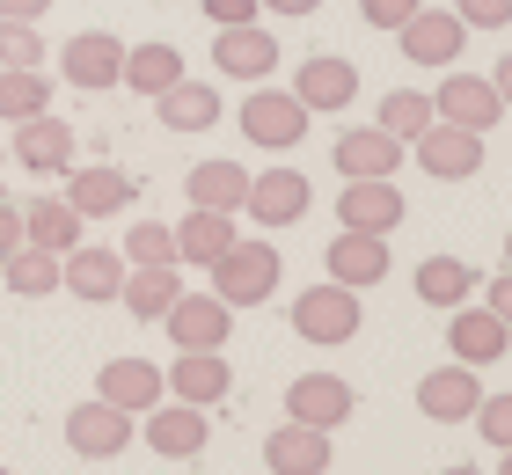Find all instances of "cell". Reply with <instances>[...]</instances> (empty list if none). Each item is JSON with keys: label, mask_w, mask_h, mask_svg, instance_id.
I'll use <instances>...</instances> for the list:
<instances>
[{"label": "cell", "mask_w": 512, "mask_h": 475, "mask_svg": "<svg viewBox=\"0 0 512 475\" xmlns=\"http://www.w3.org/2000/svg\"><path fill=\"white\" fill-rule=\"evenodd\" d=\"M395 44H403L410 66H454L461 44H469V22H461L454 8H417L403 30H395Z\"/></svg>", "instance_id": "obj_7"}, {"label": "cell", "mask_w": 512, "mask_h": 475, "mask_svg": "<svg viewBox=\"0 0 512 475\" xmlns=\"http://www.w3.org/2000/svg\"><path fill=\"white\" fill-rule=\"evenodd\" d=\"M15 249H22V205L0 198V256H15Z\"/></svg>", "instance_id": "obj_43"}, {"label": "cell", "mask_w": 512, "mask_h": 475, "mask_svg": "<svg viewBox=\"0 0 512 475\" xmlns=\"http://www.w3.org/2000/svg\"><path fill=\"white\" fill-rule=\"evenodd\" d=\"M125 264H176V227L132 220V234H125Z\"/></svg>", "instance_id": "obj_36"}, {"label": "cell", "mask_w": 512, "mask_h": 475, "mask_svg": "<svg viewBox=\"0 0 512 475\" xmlns=\"http://www.w3.org/2000/svg\"><path fill=\"white\" fill-rule=\"evenodd\" d=\"M483 307H491L498 322H512V264H505V271H498L491 285H483Z\"/></svg>", "instance_id": "obj_42"}, {"label": "cell", "mask_w": 512, "mask_h": 475, "mask_svg": "<svg viewBox=\"0 0 512 475\" xmlns=\"http://www.w3.org/2000/svg\"><path fill=\"white\" fill-rule=\"evenodd\" d=\"M205 271H213V293H220L227 307H264V300L278 293V271H286V264H278L271 242H242V234H235L227 256H213Z\"/></svg>", "instance_id": "obj_2"}, {"label": "cell", "mask_w": 512, "mask_h": 475, "mask_svg": "<svg viewBox=\"0 0 512 475\" xmlns=\"http://www.w3.org/2000/svg\"><path fill=\"white\" fill-rule=\"evenodd\" d=\"M161 329L176 337V351H220L227 337H235V307H227L220 293H176L169 315H161Z\"/></svg>", "instance_id": "obj_5"}, {"label": "cell", "mask_w": 512, "mask_h": 475, "mask_svg": "<svg viewBox=\"0 0 512 475\" xmlns=\"http://www.w3.org/2000/svg\"><path fill=\"white\" fill-rule=\"evenodd\" d=\"M476 293V271L461 264V256H425V264H417V300L425 307H461Z\"/></svg>", "instance_id": "obj_34"}, {"label": "cell", "mask_w": 512, "mask_h": 475, "mask_svg": "<svg viewBox=\"0 0 512 475\" xmlns=\"http://www.w3.org/2000/svg\"><path fill=\"white\" fill-rule=\"evenodd\" d=\"M417 8H425V0H359V15L374 22V30H403Z\"/></svg>", "instance_id": "obj_40"}, {"label": "cell", "mask_w": 512, "mask_h": 475, "mask_svg": "<svg viewBox=\"0 0 512 475\" xmlns=\"http://www.w3.org/2000/svg\"><path fill=\"white\" fill-rule=\"evenodd\" d=\"M213 30H235V22H256V0H198Z\"/></svg>", "instance_id": "obj_41"}, {"label": "cell", "mask_w": 512, "mask_h": 475, "mask_svg": "<svg viewBox=\"0 0 512 475\" xmlns=\"http://www.w3.org/2000/svg\"><path fill=\"white\" fill-rule=\"evenodd\" d=\"M132 410H118V402H81V410H66V446H74L81 461H118L132 446Z\"/></svg>", "instance_id": "obj_6"}, {"label": "cell", "mask_w": 512, "mask_h": 475, "mask_svg": "<svg viewBox=\"0 0 512 475\" xmlns=\"http://www.w3.org/2000/svg\"><path fill=\"white\" fill-rule=\"evenodd\" d=\"M469 424L483 432V446H498V454H505V446H512V395H483Z\"/></svg>", "instance_id": "obj_38"}, {"label": "cell", "mask_w": 512, "mask_h": 475, "mask_svg": "<svg viewBox=\"0 0 512 475\" xmlns=\"http://www.w3.org/2000/svg\"><path fill=\"white\" fill-rule=\"evenodd\" d=\"M59 285L74 300H88V307H110L118 300V285H125V249H66L59 256Z\"/></svg>", "instance_id": "obj_13"}, {"label": "cell", "mask_w": 512, "mask_h": 475, "mask_svg": "<svg viewBox=\"0 0 512 475\" xmlns=\"http://www.w3.org/2000/svg\"><path fill=\"white\" fill-rule=\"evenodd\" d=\"M293 95H300L308 110H344V103H359V66L337 59V52H315V59H300Z\"/></svg>", "instance_id": "obj_21"}, {"label": "cell", "mask_w": 512, "mask_h": 475, "mask_svg": "<svg viewBox=\"0 0 512 475\" xmlns=\"http://www.w3.org/2000/svg\"><path fill=\"white\" fill-rule=\"evenodd\" d=\"M96 395L118 402V410H132V417H147L154 402L169 395V380H161V366H147V359H110L96 373Z\"/></svg>", "instance_id": "obj_23"}, {"label": "cell", "mask_w": 512, "mask_h": 475, "mask_svg": "<svg viewBox=\"0 0 512 475\" xmlns=\"http://www.w3.org/2000/svg\"><path fill=\"white\" fill-rule=\"evenodd\" d=\"M403 190L395 176H344V198H337V220L344 227H366V234H395L403 227Z\"/></svg>", "instance_id": "obj_11"}, {"label": "cell", "mask_w": 512, "mask_h": 475, "mask_svg": "<svg viewBox=\"0 0 512 475\" xmlns=\"http://www.w3.org/2000/svg\"><path fill=\"white\" fill-rule=\"evenodd\" d=\"M330 161H337V176H395L403 169V139L381 132V125H352Z\"/></svg>", "instance_id": "obj_24"}, {"label": "cell", "mask_w": 512, "mask_h": 475, "mask_svg": "<svg viewBox=\"0 0 512 475\" xmlns=\"http://www.w3.org/2000/svg\"><path fill=\"white\" fill-rule=\"evenodd\" d=\"M183 198H191V205H213V212H242L249 169H242V161H198V169L183 176Z\"/></svg>", "instance_id": "obj_29"}, {"label": "cell", "mask_w": 512, "mask_h": 475, "mask_svg": "<svg viewBox=\"0 0 512 475\" xmlns=\"http://www.w3.org/2000/svg\"><path fill=\"white\" fill-rule=\"evenodd\" d=\"M176 293H183V264H125V285H118V300L132 307L139 322H161Z\"/></svg>", "instance_id": "obj_28"}, {"label": "cell", "mask_w": 512, "mask_h": 475, "mask_svg": "<svg viewBox=\"0 0 512 475\" xmlns=\"http://www.w3.org/2000/svg\"><path fill=\"white\" fill-rule=\"evenodd\" d=\"M15 161L30 176H66V169H74V125L52 117V110L22 117V125H15Z\"/></svg>", "instance_id": "obj_14"}, {"label": "cell", "mask_w": 512, "mask_h": 475, "mask_svg": "<svg viewBox=\"0 0 512 475\" xmlns=\"http://www.w3.org/2000/svg\"><path fill=\"white\" fill-rule=\"evenodd\" d=\"M447 344H454V359L461 366H498L505 359V351H512V322H498L491 315V307H469V300H461V307H447Z\"/></svg>", "instance_id": "obj_15"}, {"label": "cell", "mask_w": 512, "mask_h": 475, "mask_svg": "<svg viewBox=\"0 0 512 475\" xmlns=\"http://www.w3.org/2000/svg\"><path fill=\"white\" fill-rule=\"evenodd\" d=\"M432 110L447 117V125H469V132H491L498 125V110H505V95L483 81V74H447L432 95Z\"/></svg>", "instance_id": "obj_22"}, {"label": "cell", "mask_w": 512, "mask_h": 475, "mask_svg": "<svg viewBox=\"0 0 512 475\" xmlns=\"http://www.w3.org/2000/svg\"><path fill=\"white\" fill-rule=\"evenodd\" d=\"M205 439H213V432H205V410H198V402L161 395L154 410H147V446H154L161 461H198Z\"/></svg>", "instance_id": "obj_12"}, {"label": "cell", "mask_w": 512, "mask_h": 475, "mask_svg": "<svg viewBox=\"0 0 512 475\" xmlns=\"http://www.w3.org/2000/svg\"><path fill=\"white\" fill-rule=\"evenodd\" d=\"M498 475H512V446H505V454H498Z\"/></svg>", "instance_id": "obj_47"}, {"label": "cell", "mask_w": 512, "mask_h": 475, "mask_svg": "<svg viewBox=\"0 0 512 475\" xmlns=\"http://www.w3.org/2000/svg\"><path fill=\"white\" fill-rule=\"evenodd\" d=\"M410 154H417V169H425L432 183H469V176L483 169V132H469V125H447V117H432V125L410 139Z\"/></svg>", "instance_id": "obj_4"}, {"label": "cell", "mask_w": 512, "mask_h": 475, "mask_svg": "<svg viewBox=\"0 0 512 475\" xmlns=\"http://www.w3.org/2000/svg\"><path fill=\"white\" fill-rule=\"evenodd\" d=\"M308 103H300L293 88H271V81H256V95H242V139L249 147H264V154H293L300 139H308Z\"/></svg>", "instance_id": "obj_1"}, {"label": "cell", "mask_w": 512, "mask_h": 475, "mask_svg": "<svg viewBox=\"0 0 512 475\" xmlns=\"http://www.w3.org/2000/svg\"><path fill=\"white\" fill-rule=\"evenodd\" d=\"M44 8L52 0H0V15H15V22H44Z\"/></svg>", "instance_id": "obj_45"}, {"label": "cell", "mask_w": 512, "mask_h": 475, "mask_svg": "<svg viewBox=\"0 0 512 475\" xmlns=\"http://www.w3.org/2000/svg\"><path fill=\"white\" fill-rule=\"evenodd\" d=\"M161 380H169V395H176V402H198V410H213V402L235 388V373H227L220 351H176V366L161 373Z\"/></svg>", "instance_id": "obj_25"}, {"label": "cell", "mask_w": 512, "mask_h": 475, "mask_svg": "<svg viewBox=\"0 0 512 475\" xmlns=\"http://www.w3.org/2000/svg\"><path fill=\"white\" fill-rule=\"evenodd\" d=\"M454 15L469 30H512V0H454Z\"/></svg>", "instance_id": "obj_39"}, {"label": "cell", "mask_w": 512, "mask_h": 475, "mask_svg": "<svg viewBox=\"0 0 512 475\" xmlns=\"http://www.w3.org/2000/svg\"><path fill=\"white\" fill-rule=\"evenodd\" d=\"M227 242H235V212H213V205H191L176 227V264L205 271L213 256H227Z\"/></svg>", "instance_id": "obj_26"}, {"label": "cell", "mask_w": 512, "mask_h": 475, "mask_svg": "<svg viewBox=\"0 0 512 475\" xmlns=\"http://www.w3.org/2000/svg\"><path fill=\"white\" fill-rule=\"evenodd\" d=\"M432 117H439V110H432V95H417V88H395V95H381V117H374V125H381V132H395V139L410 147V139L425 132Z\"/></svg>", "instance_id": "obj_35"}, {"label": "cell", "mask_w": 512, "mask_h": 475, "mask_svg": "<svg viewBox=\"0 0 512 475\" xmlns=\"http://www.w3.org/2000/svg\"><path fill=\"white\" fill-rule=\"evenodd\" d=\"M322 271H330L337 285H352V293H366V285L388 278V234H366V227H344L330 256H322Z\"/></svg>", "instance_id": "obj_18"}, {"label": "cell", "mask_w": 512, "mask_h": 475, "mask_svg": "<svg viewBox=\"0 0 512 475\" xmlns=\"http://www.w3.org/2000/svg\"><path fill=\"white\" fill-rule=\"evenodd\" d=\"M0 66H44V37H37V22L0 15Z\"/></svg>", "instance_id": "obj_37"}, {"label": "cell", "mask_w": 512, "mask_h": 475, "mask_svg": "<svg viewBox=\"0 0 512 475\" xmlns=\"http://www.w3.org/2000/svg\"><path fill=\"white\" fill-rule=\"evenodd\" d=\"M154 117H161L169 132H213V125H220V95L183 74V81H169V88L154 95Z\"/></svg>", "instance_id": "obj_27"}, {"label": "cell", "mask_w": 512, "mask_h": 475, "mask_svg": "<svg viewBox=\"0 0 512 475\" xmlns=\"http://www.w3.org/2000/svg\"><path fill=\"white\" fill-rule=\"evenodd\" d=\"M491 88H498V95H505V110H512V52H505V59H498V74H491Z\"/></svg>", "instance_id": "obj_46"}, {"label": "cell", "mask_w": 512, "mask_h": 475, "mask_svg": "<svg viewBox=\"0 0 512 475\" xmlns=\"http://www.w3.org/2000/svg\"><path fill=\"white\" fill-rule=\"evenodd\" d=\"M352 410H359V395H352V380H337V373H300L286 388V417L293 424H315V432L352 424Z\"/></svg>", "instance_id": "obj_8"}, {"label": "cell", "mask_w": 512, "mask_h": 475, "mask_svg": "<svg viewBox=\"0 0 512 475\" xmlns=\"http://www.w3.org/2000/svg\"><path fill=\"white\" fill-rule=\"evenodd\" d=\"M330 432H315V424H278V432L264 439V468L271 475H330Z\"/></svg>", "instance_id": "obj_20"}, {"label": "cell", "mask_w": 512, "mask_h": 475, "mask_svg": "<svg viewBox=\"0 0 512 475\" xmlns=\"http://www.w3.org/2000/svg\"><path fill=\"white\" fill-rule=\"evenodd\" d=\"M22 242L66 256V249L81 242V212L66 205V198H30V205H22Z\"/></svg>", "instance_id": "obj_30"}, {"label": "cell", "mask_w": 512, "mask_h": 475, "mask_svg": "<svg viewBox=\"0 0 512 475\" xmlns=\"http://www.w3.org/2000/svg\"><path fill=\"white\" fill-rule=\"evenodd\" d=\"M169 81H183V52H176V44L147 37V44H132V52H125V74H118V88H132V95H161Z\"/></svg>", "instance_id": "obj_31"}, {"label": "cell", "mask_w": 512, "mask_h": 475, "mask_svg": "<svg viewBox=\"0 0 512 475\" xmlns=\"http://www.w3.org/2000/svg\"><path fill=\"white\" fill-rule=\"evenodd\" d=\"M505 264H512V227H505Z\"/></svg>", "instance_id": "obj_48"}, {"label": "cell", "mask_w": 512, "mask_h": 475, "mask_svg": "<svg viewBox=\"0 0 512 475\" xmlns=\"http://www.w3.org/2000/svg\"><path fill=\"white\" fill-rule=\"evenodd\" d=\"M139 198V183L125 169H103V161H88V169H66V205L81 212V220H118V212Z\"/></svg>", "instance_id": "obj_16"}, {"label": "cell", "mask_w": 512, "mask_h": 475, "mask_svg": "<svg viewBox=\"0 0 512 475\" xmlns=\"http://www.w3.org/2000/svg\"><path fill=\"white\" fill-rule=\"evenodd\" d=\"M359 329H366L359 293L337 285V278H322V285H308V293L293 300V337H308V344H352Z\"/></svg>", "instance_id": "obj_3"}, {"label": "cell", "mask_w": 512, "mask_h": 475, "mask_svg": "<svg viewBox=\"0 0 512 475\" xmlns=\"http://www.w3.org/2000/svg\"><path fill=\"white\" fill-rule=\"evenodd\" d=\"M0 271H8V293H15V300H44V293H59V256H52V249H37V242H22L15 256H0Z\"/></svg>", "instance_id": "obj_33"}, {"label": "cell", "mask_w": 512, "mask_h": 475, "mask_svg": "<svg viewBox=\"0 0 512 475\" xmlns=\"http://www.w3.org/2000/svg\"><path fill=\"white\" fill-rule=\"evenodd\" d=\"M59 66H66V81H74L81 95H103V88H118V74H125V37L81 30V37H66Z\"/></svg>", "instance_id": "obj_9"}, {"label": "cell", "mask_w": 512, "mask_h": 475, "mask_svg": "<svg viewBox=\"0 0 512 475\" xmlns=\"http://www.w3.org/2000/svg\"><path fill=\"white\" fill-rule=\"evenodd\" d=\"M52 110V81L44 66H0V125H22V117Z\"/></svg>", "instance_id": "obj_32"}, {"label": "cell", "mask_w": 512, "mask_h": 475, "mask_svg": "<svg viewBox=\"0 0 512 475\" xmlns=\"http://www.w3.org/2000/svg\"><path fill=\"white\" fill-rule=\"evenodd\" d=\"M256 8H271V15H286V22H300V15H315L322 0H256Z\"/></svg>", "instance_id": "obj_44"}, {"label": "cell", "mask_w": 512, "mask_h": 475, "mask_svg": "<svg viewBox=\"0 0 512 475\" xmlns=\"http://www.w3.org/2000/svg\"><path fill=\"white\" fill-rule=\"evenodd\" d=\"M476 402H483V380H476V366H461V359L417 380V410H425L432 424H469Z\"/></svg>", "instance_id": "obj_17"}, {"label": "cell", "mask_w": 512, "mask_h": 475, "mask_svg": "<svg viewBox=\"0 0 512 475\" xmlns=\"http://www.w3.org/2000/svg\"><path fill=\"white\" fill-rule=\"evenodd\" d=\"M308 205H315V190L300 169H264V176H249V198L242 212L256 227H293V220H308Z\"/></svg>", "instance_id": "obj_10"}, {"label": "cell", "mask_w": 512, "mask_h": 475, "mask_svg": "<svg viewBox=\"0 0 512 475\" xmlns=\"http://www.w3.org/2000/svg\"><path fill=\"white\" fill-rule=\"evenodd\" d=\"M213 66H220L227 81H249L256 88V81L278 74V37H264L256 22H235V30L213 37Z\"/></svg>", "instance_id": "obj_19"}]
</instances>
